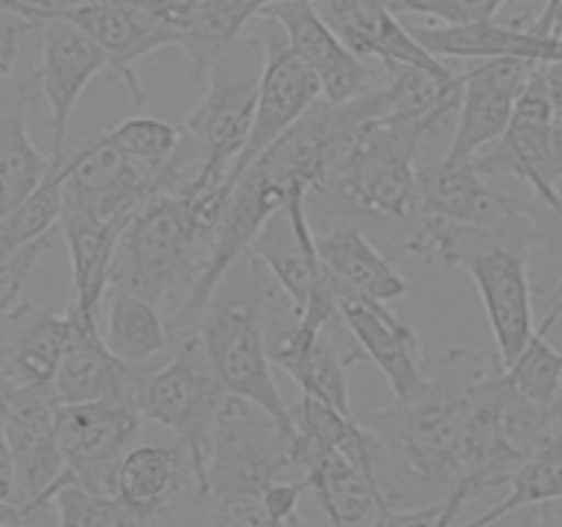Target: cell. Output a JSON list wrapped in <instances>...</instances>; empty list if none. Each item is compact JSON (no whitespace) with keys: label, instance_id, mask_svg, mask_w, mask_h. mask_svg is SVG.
<instances>
[{"label":"cell","instance_id":"1","mask_svg":"<svg viewBox=\"0 0 562 527\" xmlns=\"http://www.w3.org/2000/svg\"><path fill=\"white\" fill-rule=\"evenodd\" d=\"M387 110V82L376 91L366 93V97L351 99V102L338 104L322 97L278 143H272L234 181L223 203L206 269L168 322L173 344L198 333V324H201L209 302L214 300L231 269L250 253L258 231L274 214L283 212L294 192L311 195L318 187L329 184L333 165L346 148V143L357 135V130L366 121L384 115Z\"/></svg>","mask_w":562,"mask_h":527},{"label":"cell","instance_id":"2","mask_svg":"<svg viewBox=\"0 0 562 527\" xmlns=\"http://www.w3.org/2000/svg\"><path fill=\"white\" fill-rule=\"evenodd\" d=\"M497 362H503L497 351L445 349L428 368L431 388L420 399L393 401L360 417L376 439L379 475L390 467V475L398 481L390 505L409 497L415 486L442 500L467 481L470 388Z\"/></svg>","mask_w":562,"mask_h":527},{"label":"cell","instance_id":"3","mask_svg":"<svg viewBox=\"0 0 562 527\" xmlns=\"http://www.w3.org/2000/svg\"><path fill=\"white\" fill-rule=\"evenodd\" d=\"M225 198L223 190H198L190 181L154 192L121 234L110 289L154 305L179 296L181 305L212 256Z\"/></svg>","mask_w":562,"mask_h":527},{"label":"cell","instance_id":"4","mask_svg":"<svg viewBox=\"0 0 562 527\" xmlns=\"http://www.w3.org/2000/svg\"><path fill=\"white\" fill-rule=\"evenodd\" d=\"M258 267L261 264L250 253L236 264L239 285L231 278L223 280L198 324V335L225 393L258 404L291 434V406L274 382L272 357L263 338V313L278 294V283H267Z\"/></svg>","mask_w":562,"mask_h":527},{"label":"cell","instance_id":"5","mask_svg":"<svg viewBox=\"0 0 562 527\" xmlns=\"http://www.w3.org/2000/svg\"><path fill=\"white\" fill-rule=\"evenodd\" d=\"M261 69L263 44L256 33L209 69L203 97L181 130V152L190 165L195 162L190 184L198 190H223L228 195L231 173L250 141Z\"/></svg>","mask_w":562,"mask_h":527},{"label":"cell","instance_id":"6","mask_svg":"<svg viewBox=\"0 0 562 527\" xmlns=\"http://www.w3.org/2000/svg\"><path fill=\"white\" fill-rule=\"evenodd\" d=\"M291 467V434L258 404L228 395L209 445L206 500L212 511H263V492L283 481Z\"/></svg>","mask_w":562,"mask_h":527},{"label":"cell","instance_id":"7","mask_svg":"<svg viewBox=\"0 0 562 527\" xmlns=\"http://www.w3.org/2000/svg\"><path fill=\"white\" fill-rule=\"evenodd\" d=\"M434 132L428 121L384 113L366 121L335 159L329 184L351 209L406 220L417 212V152Z\"/></svg>","mask_w":562,"mask_h":527},{"label":"cell","instance_id":"8","mask_svg":"<svg viewBox=\"0 0 562 527\" xmlns=\"http://www.w3.org/2000/svg\"><path fill=\"white\" fill-rule=\"evenodd\" d=\"M225 399L228 393L198 333L173 344V351L154 371H143L137 384V410L143 421L159 423L179 437L201 497H206L209 486L212 428Z\"/></svg>","mask_w":562,"mask_h":527},{"label":"cell","instance_id":"9","mask_svg":"<svg viewBox=\"0 0 562 527\" xmlns=\"http://www.w3.org/2000/svg\"><path fill=\"white\" fill-rule=\"evenodd\" d=\"M252 33L263 44V69L261 80H258L256 119H252L250 141H247L245 152H241L239 162L231 173L228 192L234 181L324 97L318 77L291 49L289 38H285L283 27L278 22L269 20V16H258Z\"/></svg>","mask_w":562,"mask_h":527},{"label":"cell","instance_id":"10","mask_svg":"<svg viewBox=\"0 0 562 527\" xmlns=\"http://www.w3.org/2000/svg\"><path fill=\"white\" fill-rule=\"evenodd\" d=\"M66 472L91 492L115 497V475L140 431L143 415L132 401L55 404Z\"/></svg>","mask_w":562,"mask_h":527},{"label":"cell","instance_id":"11","mask_svg":"<svg viewBox=\"0 0 562 527\" xmlns=\"http://www.w3.org/2000/svg\"><path fill=\"white\" fill-rule=\"evenodd\" d=\"M0 426L14 461L25 519L33 522L49 508L66 461L58 442L55 401L38 388L5 384L0 393Z\"/></svg>","mask_w":562,"mask_h":527},{"label":"cell","instance_id":"12","mask_svg":"<svg viewBox=\"0 0 562 527\" xmlns=\"http://www.w3.org/2000/svg\"><path fill=\"white\" fill-rule=\"evenodd\" d=\"M475 165L483 176H516L527 181L538 201L562 209L558 190L562 170L554 157V108L541 64L532 69L505 135L486 154L475 157Z\"/></svg>","mask_w":562,"mask_h":527},{"label":"cell","instance_id":"13","mask_svg":"<svg viewBox=\"0 0 562 527\" xmlns=\"http://www.w3.org/2000/svg\"><path fill=\"white\" fill-rule=\"evenodd\" d=\"M261 16H269L283 27L291 49L311 66L329 102H351L387 82L384 69H371L346 47L313 0H278L269 3Z\"/></svg>","mask_w":562,"mask_h":527},{"label":"cell","instance_id":"14","mask_svg":"<svg viewBox=\"0 0 562 527\" xmlns=\"http://www.w3.org/2000/svg\"><path fill=\"white\" fill-rule=\"evenodd\" d=\"M38 33L36 82L49 108V130H53V162L66 159V135L77 102L97 75L108 69L102 49L69 20L44 22Z\"/></svg>","mask_w":562,"mask_h":527},{"label":"cell","instance_id":"15","mask_svg":"<svg viewBox=\"0 0 562 527\" xmlns=\"http://www.w3.org/2000/svg\"><path fill=\"white\" fill-rule=\"evenodd\" d=\"M538 64L521 58L477 60L461 75V102L453 137L445 157L475 159L494 146L514 119L516 102Z\"/></svg>","mask_w":562,"mask_h":527},{"label":"cell","instance_id":"16","mask_svg":"<svg viewBox=\"0 0 562 527\" xmlns=\"http://www.w3.org/2000/svg\"><path fill=\"white\" fill-rule=\"evenodd\" d=\"M179 36L192 82L203 86L209 69L245 38V31L272 0H132Z\"/></svg>","mask_w":562,"mask_h":527},{"label":"cell","instance_id":"17","mask_svg":"<svg viewBox=\"0 0 562 527\" xmlns=\"http://www.w3.org/2000/svg\"><path fill=\"white\" fill-rule=\"evenodd\" d=\"M340 318L360 344L362 360H371L384 373L393 401H415L431 388V371L423 362L420 335L401 322L387 302L346 291L340 296Z\"/></svg>","mask_w":562,"mask_h":527},{"label":"cell","instance_id":"18","mask_svg":"<svg viewBox=\"0 0 562 527\" xmlns=\"http://www.w3.org/2000/svg\"><path fill=\"white\" fill-rule=\"evenodd\" d=\"M69 340L60 357L58 373L49 388L55 404H82V401H132L137 404L140 373L126 366L104 340L99 316L80 311L69 302Z\"/></svg>","mask_w":562,"mask_h":527},{"label":"cell","instance_id":"19","mask_svg":"<svg viewBox=\"0 0 562 527\" xmlns=\"http://www.w3.org/2000/svg\"><path fill=\"white\" fill-rule=\"evenodd\" d=\"M66 20L102 49L108 69L119 77L137 108L146 102V91L137 77L140 60L165 47H179V36L132 0H97L71 11Z\"/></svg>","mask_w":562,"mask_h":527},{"label":"cell","instance_id":"20","mask_svg":"<svg viewBox=\"0 0 562 527\" xmlns=\"http://www.w3.org/2000/svg\"><path fill=\"white\" fill-rule=\"evenodd\" d=\"M521 198L492 190L475 159L442 157L417 168V214L437 223L492 228L519 212Z\"/></svg>","mask_w":562,"mask_h":527},{"label":"cell","instance_id":"21","mask_svg":"<svg viewBox=\"0 0 562 527\" xmlns=\"http://www.w3.org/2000/svg\"><path fill=\"white\" fill-rule=\"evenodd\" d=\"M69 329V311L55 313L22 296L0 311V371L11 384L49 393Z\"/></svg>","mask_w":562,"mask_h":527},{"label":"cell","instance_id":"22","mask_svg":"<svg viewBox=\"0 0 562 527\" xmlns=\"http://www.w3.org/2000/svg\"><path fill=\"white\" fill-rule=\"evenodd\" d=\"M316 5L357 58L376 60L379 66H423L439 75L453 71L417 42L409 22H401V14L390 9L387 0H327Z\"/></svg>","mask_w":562,"mask_h":527},{"label":"cell","instance_id":"23","mask_svg":"<svg viewBox=\"0 0 562 527\" xmlns=\"http://www.w3.org/2000/svg\"><path fill=\"white\" fill-rule=\"evenodd\" d=\"M417 42L437 58L492 60L521 58L530 64L562 60V36H543L532 25L514 22H470V25H415L409 22Z\"/></svg>","mask_w":562,"mask_h":527},{"label":"cell","instance_id":"24","mask_svg":"<svg viewBox=\"0 0 562 527\" xmlns=\"http://www.w3.org/2000/svg\"><path fill=\"white\" fill-rule=\"evenodd\" d=\"M36 71L0 80V217L20 206L53 170V157L42 154L27 132Z\"/></svg>","mask_w":562,"mask_h":527},{"label":"cell","instance_id":"25","mask_svg":"<svg viewBox=\"0 0 562 527\" xmlns=\"http://www.w3.org/2000/svg\"><path fill=\"white\" fill-rule=\"evenodd\" d=\"M124 228L126 225L97 217L88 209L64 203L58 231L71 261V289H75L71 305L80 311L99 316V307L110 291L115 250Z\"/></svg>","mask_w":562,"mask_h":527},{"label":"cell","instance_id":"26","mask_svg":"<svg viewBox=\"0 0 562 527\" xmlns=\"http://www.w3.org/2000/svg\"><path fill=\"white\" fill-rule=\"evenodd\" d=\"M318 256L333 272L344 294H360L376 302H395L409 294V283L384 253L376 250L360 225H340L316 236Z\"/></svg>","mask_w":562,"mask_h":527},{"label":"cell","instance_id":"27","mask_svg":"<svg viewBox=\"0 0 562 527\" xmlns=\"http://www.w3.org/2000/svg\"><path fill=\"white\" fill-rule=\"evenodd\" d=\"M269 357L294 379L302 395H313L344 415L357 417L349 395V366L357 357H340L327 333L307 338L294 327L283 329L269 344Z\"/></svg>","mask_w":562,"mask_h":527},{"label":"cell","instance_id":"28","mask_svg":"<svg viewBox=\"0 0 562 527\" xmlns=\"http://www.w3.org/2000/svg\"><path fill=\"white\" fill-rule=\"evenodd\" d=\"M102 333L110 349L137 371H148V366L165 360L173 349V338L159 305L126 289L108 291Z\"/></svg>","mask_w":562,"mask_h":527},{"label":"cell","instance_id":"29","mask_svg":"<svg viewBox=\"0 0 562 527\" xmlns=\"http://www.w3.org/2000/svg\"><path fill=\"white\" fill-rule=\"evenodd\" d=\"M187 450L181 445H132L115 475V497L135 514L151 519L179 494Z\"/></svg>","mask_w":562,"mask_h":527},{"label":"cell","instance_id":"30","mask_svg":"<svg viewBox=\"0 0 562 527\" xmlns=\"http://www.w3.org/2000/svg\"><path fill=\"white\" fill-rule=\"evenodd\" d=\"M510 492L499 505L488 508L486 514L475 516L461 527H492L503 516L516 514L521 508H538L554 500H562V431H554L541 448L527 456L508 481Z\"/></svg>","mask_w":562,"mask_h":527},{"label":"cell","instance_id":"31","mask_svg":"<svg viewBox=\"0 0 562 527\" xmlns=\"http://www.w3.org/2000/svg\"><path fill=\"white\" fill-rule=\"evenodd\" d=\"M49 505L55 508V527H110L121 511L119 497L91 492L69 472L55 486Z\"/></svg>","mask_w":562,"mask_h":527},{"label":"cell","instance_id":"32","mask_svg":"<svg viewBox=\"0 0 562 527\" xmlns=\"http://www.w3.org/2000/svg\"><path fill=\"white\" fill-rule=\"evenodd\" d=\"M401 16H423L431 25H470L497 20L508 0H387Z\"/></svg>","mask_w":562,"mask_h":527},{"label":"cell","instance_id":"33","mask_svg":"<svg viewBox=\"0 0 562 527\" xmlns=\"http://www.w3.org/2000/svg\"><path fill=\"white\" fill-rule=\"evenodd\" d=\"M88 3H97V0H0V14L16 16L38 27L44 22L66 20L71 11Z\"/></svg>","mask_w":562,"mask_h":527},{"label":"cell","instance_id":"34","mask_svg":"<svg viewBox=\"0 0 562 527\" xmlns=\"http://www.w3.org/2000/svg\"><path fill=\"white\" fill-rule=\"evenodd\" d=\"M472 497H475L472 486L467 481H461L459 486H456L453 492H450L448 497L442 500V508H439L437 519H434L428 527H456V516H459L461 505H464L467 500H472Z\"/></svg>","mask_w":562,"mask_h":527},{"label":"cell","instance_id":"35","mask_svg":"<svg viewBox=\"0 0 562 527\" xmlns=\"http://www.w3.org/2000/svg\"><path fill=\"white\" fill-rule=\"evenodd\" d=\"M543 77H547L549 97H552L554 108V126H562V60H552V64H541Z\"/></svg>","mask_w":562,"mask_h":527},{"label":"cell","instance_id":"36","mask_svg":"<svg viewBox=\"0 0 562 527\" xmlns=\"http://www.w3.org/2000/svg\"><path fill=\"white\" fill-rule=\"evenodd\" d=\"M25 525H27L25 511H22L20 505L0 500V527H25Z\"/></svg>","mask_w":562,"mask_h":527},{"label":"cell","instance_id":"37","mask_svg":"<svg viewBox=\"0 0 562 527\" xmlns=\"http://www.w3.org/2000/svg\"><path fill=\"white\" fill-rule=\"evenodd\" d=\"M110 527H148V519L146 516L135 514V511H130L126 505H121L119 516L113 519V525Z\"/></svg>","mask_w":562,"mask_h":527},{"label":"cell","instance_id":"38","mask_svg":"<svg viewBox=\"0 0 562 527\" xmlns=\"http://www.w3.org/2000/svg\"><path fill=\"white\" fill-rule=\"evenodd\" d=\"M549 417H552L554 431H562V388H560V393L552 399V404H549Z\"/></svg>","mask_w":562,"mask_h":527},{"label":"cell","instance_id":"39","mask_svg":"<svg viewBox=\"0 0 562 527\" xmlns=\"http://www.w3.org/2000/svg\"><path fill=\"white\" fill-rule=\"evenodd\" d=\"M519 522H516V527H536V511L532 508H521L519 511Z\"/></svg>","mask_w":562,"mask_h":527},{"label":"cell","instance_id":"40","mask_svg":"<svg viewBox=\"0 0 562 527\" xmlns=\"http://www.w3.org/2000/svg\"><path fill=\"white\" fill-rule=\"evenodd\" d=\"M554 157H558V165L562 170V126H554Z\"/></svg>","mask_w":562,"mask_h":527},{"label":"cell","instance_id":"41","mask_svg":"<svg viewBox=\"0 0 562 527\" xmlns=\"http://www.w3.org/2000/svg\"><path fill=\"white\" fill-rule=\"evenodd\" d=\"M11 69H14V60L0 58V80H3V77H9V75H11Z\"/></svg>","mask_w":562,"mask_h":527},{"label":"cell","instance_id":"42","mask_svg":"<svg viewBox=\"0 0 562 527\" xmlns=\"http://www.w3.org/2000/svg\"><path fill=\"white\" fill-rule=\"evenodd\" d=\"M206 527H234V525H225V522L214 519V516H212V519H209V525H206Z\"/></svg>","mask_w":562,"mask_h":527},{"label":"cell","instance_id":"43","mask_svg":"<svg viewBox=\"0 0 562 527\" xmlns=\"http://www.w3.org/2000/svg\"><path fill=\"white\" fill-rule=\"evenodd\" d=\"M5 384H9V379H5V373L0 371V393H3V388H5Z\"/></svg>","mask_w":562,"mask_h":527},{"label":"cell","instance_id":"44","mask_svg":"<svg viewBox=\"0 0 562 527\" xmlns=\"http://www.w3.org/2000/svg\"><path fill=\"white\" fill-rule=\"evenodd\" d=\"M272 3H278V0H272ZM313 3H327V0H313Z\"/></svg>","mask_w":562,"mask_h":527},{"label":"cell","instance_id":"45","mask_svg":"<svg viewBox=\"0 0 562 527\" xmlns=\"http://www.w3.org/2000/svg\"><path fill=\"white\" fill-rule=\"evenodd\" d=\"M25 527H27V525H25Z\"/></svg>","mask_w":562,"mask_h":527}]
</instances>
